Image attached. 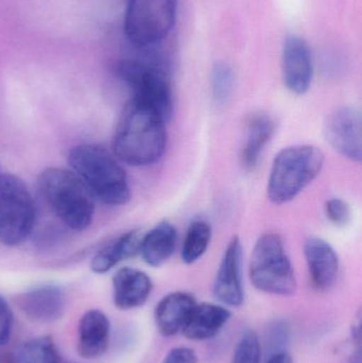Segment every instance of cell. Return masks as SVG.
Instances as JSON below:
<instances>
[{"label": "cell", "instance_id": "cell-8", "mask_svg": "<svg viewBox=\"0 0 362 363\" xmlns=\"http://www.w3.org/2000/svg\"><path fill=\"white\" fill-rule=\"evenodd\" d=\"M116 74L133 91L134 99L154 108L166 123L174 112L169 77L161 68L136 60H123L116 65Z\"/></svg>", "mask_w": 362, "mask_h": 363}, {"label": "cell", "instance_id": "cell-7", "mask_svg": "<svg viewBox=\"0 0 362 363\" xmlns=\"http://www.w3.org/2000/svg\"><path fill=\"white\" fill-rule=\"evenodd\" d=\"M178 0H129L125 33L137 47L157 44L174 28Z\"/></svg>", "mask_w": 362, "mask_h": 363}, {"label": "cell", "instance_id": "cell-4", "mask_svg": "<svg viewBox=\"0 0 362 363\" xmlns=\"http://www.w3.org/2000/svg\"><path fill=\"white\" fill-rule=\"evenodd\" d=\"M324 165V153L310 145H297L281 150L274 157L268 179V199L276 205L295 200Z\"/></svg>", "mask_w": 362, "mask_h": 363}, {"label": "cell", "instance_id": "cell-31", "mask_svg": "<svg viewBox=\"0 0 362 363\" xmlns=\"http://www.w3.org/2000/svg\"><path fill=\"white\" fill-rule=\"evenodd\" d=\"M0 363H4V360H2L1 355H0Z\"/></svg>", "mask_w": 362, "mask_h": 363}, {"label": "cell", "instance_id": "cell-17", "mask_svg": "<svg viewBox=\"0 0 362 363\" xmlns=\"http://www.w3.org/2000/svg\"><path fill=\"white\" fill-rule=\"evenodd\" d=\"M231 317V311L227 306L212 303H197L182 334L189 340H210L222 330Z\"/></svg>", "mask_w": 362, "mask_h": 363}, {"label": "cell", "instance_id": "cell-3", "mask_svg": "<svg viewBox=\"0 0 362 363\" xmlns=\"http://www.w3.org/2000/svg\"><path fill=\"white\" fill-rule=\"evenodd\" d=\"M38 186L47 204L67 228L77 232L89 228L95 196L74 172L48 168L40 174Z\"/></svg>", "mask_w": 362, "mask_h": 363}, {"label": "cell", "instance_id": "cell-11", "mask_svg": "<svg viewBox=\"0 0 362 363\" xmlns=\"http://www.w3.org/2000/svg\"><path fill=\"white\" fill-rule=\"evenodd\" d=\"M285 86L295 95H304L310 89L314 77L312 51L307 43L297 35L285 40L282 55Z\"/></svg>", "mask_w": 362, "mask_h": 363}, {"label": "cell", "instance_id": "cell-13", "mask_svg": "<svg viewBox=\"0 0 362 363\" xmlns=\"http://www.w3.org/2000/svg\"><path fill=\"white\" fill-rule=\"evenodd\" d=\"M304 255L314 287L319 291L331 289L337 279L340 267L335 249L327 241L312 237L304 245Z\"/></svg>", "mask_w": 362, "mask_h": 363}, {"label": "cell", "instance_id": "cell-16", "mask_svg": "<svg viewBox=\"0 0 362 363\" xmlns=\"http://www.w3.org/2000/svg\"><path fill=\"white\" fill-rule=\"evenodd\" d=\"M197 301L188 292L176 291L164 296L154 309V323L159 334L174 337L182 334Z\"/></svg>", "mask_w": 362, "mask_h": 363}, {"label": "cell", "instance_id": "cell-20", "mask_svg": "<svg viewBox=\"0 0 362 363\" xmlns=\"http://www.w3.org/2000/svg\"><path fill=\"white\" fill-rule=\"evenodd\" d=\"M176 245V228L169 222H161L142 236L140 253L147 264L157 268L171 257Z\"/></svg>", "mask_w": 362, "mask_h": 363}, {"label": "cell", "instance_id": "cell-29", "mask_svg": "<svg viewBox=\"0 0 362 363\" xmlns=\"http://www.w3.org/2000/svg\"><path fill=\"white\" fill-rule=\"evenodd\" d=\"M266 363H293V359L288 352H278V353L268 356V360Z\"/></svg>", "mask_w": 362, "mask_h": 363}, {"label": "cell", "instance_id": "cell-1", "mask_svg": "<svg viewBox=\"0 0 362 363\" xmlns=\"http://www.w3.org/2000/svg\"><path fill=\"white\" fill-rule=\"evenodd\" d=\"M166 123L154 108L132 98L123 108L115 130V157L133 167L157 163L167 145Z\"/></svg>", "mask_w": 362, "mask_h": 363}, {"label": "cell", "instance_id": "cell-28", "mask_svg": "<svg viewBox=\"0 0 362 363\" xmlns=\"http://www.w3.org/2000/svg\"><path fill=\"white\" fill-rule=\"evenodd\" d=\"M197 354L187 347H174L168 352L162 363H198Z\"/></svg>", "mask_w": 362, "mask_h": 363}, {"label": "cell", "instance_id": "cell-27", "mask_svg": "<svg viewBox=\"0 0 362 363\" xmlns=\"http://www.w3.org/2000/svg\"><path fill=\"white\" fill-rule=\"evenodd\" d=\"M14 315L6 298L0 296V347L10 341L12 335Z\"/></svg>", "mask_w": 362, "mask_h": 363}, {"label": "cell", "instance_id": "cell-9", "mask_svg": "<svg viewBox=\"0 0 362 363\" xmlns=\"http://www.w3.org/2000/svg\"><path fill=\"white\" fill-rule=\"evenodd\" d=\"M324 136L329 146L355 163L362 160V118L354 106H341L327 116Z\"/></svg>", "mask_w": 362, "mask_h": 363}, {"label": "cell", "instance_id": "cell-14", "mask_svg": "<svg viewBox=\"0 0 362 363\" xmlns=\"http://www.w3.org/2000/svg\"><path fill=\"white\" fill-rule=\"evenodd\" d=\"M113 302L119 311H132L146 304L153 290L152 279L144 271L121 268L113 277Z\"/></svg>", "mask_w": 362, "mask_h": 363}, {"label": "cell", "instance_id": "cell-19", "mask_svg": "<svg viewBox=\"0 0 362 363\" xmlns=\"http://www.w3.org/2000/svg\"><path fill=\"white\" fill-rule=\"evenodd\" d=\"M142 238V235L138 230H131L111 241L91 260V271L96 274H104L123 260L137 255Z\"/></svg>", "mask_w": 362, "mask_h": 363}, {"label": "cell", "instance_id": "cell-10", "mask_svg": "<svg viewBox=\"0 0 362 363\" xmlns=\"http://www.w3.org/2000/svg\"><path fill=\"white\" fill-rule=\"evenodd\" d=\"M242 262V242L238 237H234L225 249L213 285L215 298L223 306L239 307L244 304Z\"/></svg>", "mask_w": 362, "mask_h": 363}, {"label": "cell", "instance_id": "cell-21", "mask_svg": "<svg viewBox=\"0 0 362 363\" xmlns=\"http://www.w3.org/2000/svg\"><path fill=\"white\" fill-rule=\"evenodd\" d=\"M60 355L55 341L49 336L35 337L17 349L13 363H59Z\"/></svg>", "mask_w": 362, "mask_h": 363}, {"label": "cell", "instance_id": "cell-5", "mask_svg": "<svg viewBox=\"0 0 362 363\" xmlns=\"http://www.w3.org/2000/svg\"><path fill=\"white\" fill-rule=\"evenodd\" d=\"M249 277L252 285L264 294L276 296L295 294V270L278 235L268 233L256 241L251 254Z\"/></svg>", "mask_w": 362, "mask_h": 363}, {"label": "cell", "instance_id": "cell-15", "mask_svg": "<svg viewBox=\"0 0 362 363\" xmlns=\"http://www.w3.org/2000/svg\"><path fill=\"white\" fill-rule=\"evenodd\" d=\"M111 323L108 315L99 309H89L83 313L78 324L77 351L87 360L101 357L108 347Z\"/></svg>", "mask_w": 362, "mask_h": 363}, {"label": "cell", "instance_id": "cell-2", "mask_svg": "<svg viewBox=\"0 0 362 363\" xmlns=\"http://www.w3.org/2000/svg\"><path fill=\"white\" fill-rule=\"evenodd\" d=\"M68 164L91 190L94 196L108 205H123L131 198L129 181L117 157L98 145L74 147Z\"/></svg>", "mask_w": 362, "mask_h": 363}, {"label": "cell", "instance_id": "cell-25", "mask_svg": "<svg viewBox=\"0 0 362 363\" xmlns=\"http://www.w3.org/2000/svg\"><path fill=\"white\" fill-rule=\"evenodd\" d=\"M289 341H290V328L286 321L276 320L269 324L266 332V345L269 350V355L287 351Z\"/></svg>", "mask_w": 362, "mask_h": 363}, {"label": "cell", "instance_id": "cell-12", "mask_svg": "<svg viewBox=\"0 0 362 363\" xmlns=\"http://www.w3.org/2000/svg\"><path fill=\"white\" fill-rule=\"evenodd\" d=\"M17 304L21 313L31 321L55 323L65 311V292L59 286H38L21 294L17 298Z\"/></svg>", "mask_w": 362, "mask_h": 363}, {"label": "cell", "instance_id": "cell-23", "mask_svg": "<svg viewBox=\"0 0 362 363\" xmlns=\"http://www.w3.org/2000/svg\"><path fill=\"white\" fill-rule=\"evenodd\" d=\"M261 342L252 330L242 333L236 345L231 363H261Z\"/></svg>", "mask_w": 362, "mask_h": 363}, {"label": "cell", "instance_id": "cell-18", "mask_svg": "<svg viewBox=\"0 0 362 363\" xmlns=\"http://www.w3.org/2000/svg\"><path fill=\"white\" fill-rule=\"evenodd\" d=\"M276 123L270 115L257 113L247 123L246 140L242 152V165L253 170L259 165L264 150L276 132Z\"/></svg>", "mask_w": 362, "mask_h": 363}, {"label": "cell", "instance_id": "cell-22", "mask_svg": "<svg viewBox=\"0 0 362 363\" xmlns=\"http://www.w3.org/2000/svg\"><path fill=\"white\" fill-rule=\"evenodd\" d=\"M212 239V228L203 220H197L189 225L183 242L181 257L186 264H193L208 251Z\"/></svg>", "mask_w": 362, "mask_h": 363}, {"label": "cell", "instance_id": "cell-30", "mask_svg": "<svg viewBox=\"0 0 362 363\" xmlns=\"http://www.w3.org/2000/svg\"><path fill=\"white\" fill-rule=\"evenodd\" d=\"M348 363H362L361 362V350L354 353V355L352 356L350 360H349Z\"/></svg>", "mask_w": 362, "mask_h": 363}, {"label": "cell", "instance_id": "cell-26", "mask_svg": "<svg viewBox=\"0 0 362 363\" xmlns=\"http://www.w3.org/2000/svg\"><path fill=\"white\" fill-rule=\"evenodd\" d=\"M325 213L329 221L336 226H346L352 217L351 206L340 198L329 199L325 204Z\"/></svg>", "mask_w": 362, "mask_h": 363}, {"label": "cell", "instance_id": "cell-6", "mask_svg": "<svg viewBox=\"0 0 362 363\" xmlns=\"http://www.w3.org/2000/svg\"><path fill=\"white\" fill-rule=\"evenodd\" d=\"M36 209L27 185L13 174L0 176V242L21 245L35 225Z\"/></svg>", "mask_w": 362, "mask_h": 363}, {"label": "cell", "instance_id": "cell-24", "mask_svg": "<svg viewBox=\"0 0 362 363\" xmlns=\"http://www.w3.org/2000/svg\"><path fill=\"white\" fill-rule=\"evenodd\" d=\"M234 87V72L225 62H217L212 70L213 97L218 104H225Z\"/></svg>", "mask_w": 362, "mask_h": 363}]
</instances>
